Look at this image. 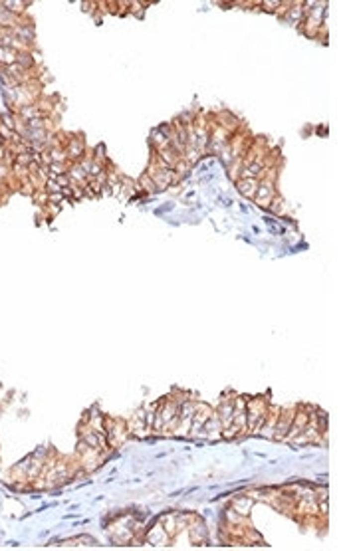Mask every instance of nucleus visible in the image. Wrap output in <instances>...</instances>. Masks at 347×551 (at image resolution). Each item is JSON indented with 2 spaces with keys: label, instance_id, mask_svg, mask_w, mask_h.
Segmentation results:
<instances>
[{
  "label": "nucleus",
  "instance_id": "7",
  "mask_svg": "<svg viewBox=\"0 0 347 551\" xmlns=\"http://www.w3.org/2000/svg\"><path fill=\"white\" fill-rule=\"evenodd\" d=\"M236 514H240V516H248L250 514V510L254 508V498H250V496H236L234 500H232V506H230Z\"/></svg>",
  "mask_w": 347,
  "mask_h": 551
},
{
  "label": "nucleus",
  "instance_id": "2",
  "mask_svg": "<svg viewBox=\"0 0 347 551\" xmlns=\"http://www.w3.org/2000/svg\"><path fill=\"white\" fill-rule=\"evenodd\" d=\"M64 149H66V153H68V159H70L72 163H78V161L86 155V151H87L84 135H72V137H66Z\"/></svg>",
  "mask_w": 347,
  "mask_h": 551
},
{
  "label": "nucleus",
  "instance_id": "6",
  "mask_svg": "<svg viewBox=\"0 0 347 551\" xmlns=\"http://www.w3.org/2000/svg\"><path fill=\"white\" fill-rule=\"evenodd\" d=\"M145 540H147L151 546H167V544L171 542V538H169V534L165 532V528H163L161 522H157V524L147 532Z\"/></svg>",
  "mask_w": 347,
  "mask_h": 551
},
{
  "label": "nucleus",
  "instance_id": "1",
  "mask_svg": "<svg viewBox=\"0 0 347 551\" xmlns=\"http://www.w3.org/2000/svg\"><path fill=\"white\" fill-rule=\"evenodd\" d=\"M268 402L262 396L246 398V432H258L268 414Z\"/></svg>",
  "mask_w": 347,
  "mask_h": 551
},
{
  "label": "nucleus",
  "instance_id": "12",
  "mask_svg": "<svg viewBox=\"0 0 347 551\" xmlns=\"http://www.w3.org/2000/svg\"><path fill=\"white\" fill-rule=\"evenodd\" d=\"M280 2H282V0H264V2H260V6H262V10H266V12H274V14H276V10H278Z\"/></svg>",
  "mask_w": 347,
  "mask_h": 551
},
{
  "label": "nucleus",
  "instance_id": "10",
  "mask_svg": "<svg viewBox=\"0 0 347 551\" xmlns=\"http://www.w3.org/2000/svg\"><path fill=\"white\" fill-rule=\"evenodd\" d=\"M137 186H139V188H143V192H147V194L157 192V188H155V184H153V179H151L147 173H143V175H141V179H139Z\"/></svg>",
  "mask_w": 347,
  "mask_h": 551
},
{
  "label": "nucleus",
  "instance_id": "3",
  "mask_svg": "<svg viewBox=\"0 0 347 551\" xmlns=\"http://www.w3.org/2000/svg\"><path fill=\"white\" fill-rule=\"evenodd\" d=\"M294 410L296 408H280L278 416H276V428H274V440H286V434L292 426V418H294Z\"/></svg>",
  "mask_w": 347,
  "mask_h": 551
},
{
  "label": "nucleus",
  "instance_id": "5",
  "mask_svg": "<svg viewBox=\"0 0 347 551\" xmlns=\"http://www.w3.org/2000/svg\"><path fill=\"white\" fill-rule=\"evenodd\" d=\"M186 530H188V538H190V542L194 544V546H200V544H204L206 540H208V530H206V524L200 520V518H190V522H188V526H186Z\"/></svg>",
  "mask_w": 347,
  "mask_h": 551
},
{
  "label": "nucleus",
  "instance_id": "8",
  "mask_svg": "<svg viewBox=\"0 0 347 551\" xmlns=\"http://www.w3.org/2000/svg\"><path fill=\"white\" fill-rule=\"evenodd\" d=\"M236 188L242 196H248V198H254L256 194V188H258V179H238L236 181Z\"/></svg>",
  "mask_w": 347,
  "mask_h": 551
},
{
  "label": "nucleus",
  "instance_id": "4",
  "mask_svg": "<svg viewBox=\"0 0 347 551\" xmlns=\"http://www.w3.org/2000/svg\"><path fill=\"white\" fill-rule=\"evenodd\" d=\"M214 410L210 408V406H206L204 402H196V408H194V414H192V422H190V430H188V434H192V436H198V432L204 428V422L210 418V414H212Z\"/></svg>",
  "mask_w": 347,
  "mask_h": 551
},
{
  "label": "nucleus",
  "instance_id": "9",
  "mask_svg": "<svg viewBox=\"0 0 347 551\" xmlns=\"http://www.w3.org/2000/svg\"><path fill=\"white\" fill-rule=\"evenodd\" d=\"M50 151V157H52V163H68V153L64 147H54V149H48Z\"/></svg>",
  "mask_w": 347,
  "mask_h": 551
},
{
  "label": "nucleus",
  "instance_id": "11",
  "mask_svg": "<svg viewBox=\"0 0 347 551\" xmlns=\"http://www.w3.org/2000/svg\"><path fill=\"white\" fill-rule=\"evenodd\" d=\"M32 200H34L40 208H44V206L48 204V192H46V188H38V190H34Z\"/></svg>",
  "mask_w": 347,
  "mask_h": 551
}]
</instances>
